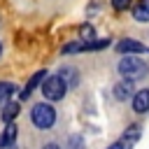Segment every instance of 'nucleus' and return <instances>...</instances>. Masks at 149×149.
Returning <instances> with one entry per match:
<instances>
[{"mask_svg":"<svg viewBox=\"0 0 149 149\" xmlns=\"http://www.w3.org/2000/svg\"><path fill=\"white\" fill-rule=\"evenodd\" d=\"M30 121H33L37 128H51L54 121H56V112H54L51 105L40 102V105H35V107L30 109Z\"/></svg>","mask_w":149,"mask_h":149,"instance_id":"f257e3e1","label":"nucleus"},{"mask_svg":"<svg viewBox=\"0 0 149 149\" xmlns=\"http://www.w3.org/2000/svg\"><path fill=\"white\" fill-rule=\"evenodd\" d=\"M65 88H68V81H65L61 74H51V77H47L44 84H42V93H44L47 100H61V98L65 95Z\"/></svg>","mask_w":149,"mask_h":149,"instance_id":"f03ea898","label":"nucleus"},{"mask_svg":"<svg viewBox=\"0 0 149 149\" xmlns=\"http://www.w3.org/2000/svg\"><path fill=\"white\" fill-rule=\"evenodd\" d=\"M119 72L126 77V79H135V77H142L147 72V65L137 58V56H123L121 63H119Z\"/></svg>","mask_w":149,"mask_h":149,"instance_id":"7ed1b4c3","label":"nucleus"},{"mask_svg":"<svg viewBox=\"0 0 149 149\" xmlns=\"http://www.w3.org/2000/svg\"><path fill=\"white\" fill-rule=\"evenodd\" d=\"M133 109L135 112H149V88H142V91H137L135 93V98H133Z\"/></svg>","mask_w":149,"mask_h":149,"instance_id":"20e7f679","label":"nucleus"},{"mask_svg":"<svg viewBox=\"0 0 149 149\" xmlns=\"http://www.w3.org/2000/svg\"><path fill=\"white\" fill-rule=\"evenodd\" d=\"M44 74H47L44 70H40V72H35V74L30 77V81L26 84V88H23V93H21V98H28V95H30V93H33V91H35V88H37V86H40V84L44 81Z\"/></svg>","mask_w":149,"mask_h":149,"instance_id":"39448f33","label":"nucleus"},{"mask_svg":"<svg viewBox=\"0 0 149 149\" xmlns=\"http://www.w3.org/2000/svg\"><path fill=\"white\" fill-rule=\"evenodd\" d=\"M14 140H16V126H14L12 121H7V128H5L2 135H0V147H12Z\"/></svg>","mask_w":149,"mask_h":149,"instance_id":"423d86ee","label":"nucleus"},{"mask_svg":"<svg viewBox=\"0 0 149 149\" xmlns=\"http://www.w3.org/2000/svg\"><path fill=\"white\" fill-rule=\"evenodd\" d=\"M133 16L137 19V21H149V0H137L135 2V7H133Z\"/></svg>","mask_w":149,"mask_h":149,"instance_id":"0eeeda50","label":"nucleus"},{"mask_svg":"<svg viewBox=\"0 0 149 149\" xmlns=\"http://www.w3.org/2000/svg\"><path fill=\"white\" fill-rule=\"evenodd\" d=\"M116 51H121V54H140V51H144V47H142L140 42L123 40V42H119V44H116Z\"/></svg>","mask_w":149,"mask_h":149,"instance_id":"6e6552de","label":"nucleus"},{"mask_svg":"<svg viewBox=\"0 0 149 149\" xmlns=\"http://www.w3.org/2000/svg\"><path fill=\"white\" fill-rule=\"evenodd\" d=\"M16 114H19V102H7L5 105V112H2V119L5 121H14Z\"/></svg>","mask_w":149,"mask_h":149,"instance_id":"1a4fd4ad","label":"nucleus"},{"mask_svg":"<svg viewBox=\"0 0 149 149\" xmlns=\"http://www.w3.org/2000/svg\"><path fill=\"white\" fill-rule=\"evenodd\" d=\"M12 93H14V86L9 81H0V105H5Z\"/></svg>","mask_w":149,"mask_h":149,"instance_id":"9d476101","label":"nucleus"},{"mask_svg":"<svg viewBox=\"0 0 149 149\" xmlns=\"http://www.w3.org/2000/svg\"><path fill=\"white\" fill-rule=\"evenodd\" d=\"M79 35H81V40H84V42H93V37H95V30H93V26L84 23V26L79 28Z\"/></svg>","mask_w":149,"mask_h":149,"instance_id":"9b49d317","label":"nucleus"},{"mask_svg":"<svg viewBox=\"0 0 149 149\" xmlns=\"http://www.w3.org/2000/svg\"><path fill=\"white\" fill-rule=\"evenodd\" d=\"M114 93H116V98L123 100L128 93H133V84H130V81H123V84H119V86L114 88Z\"/></svg>","mask_w":149,"mask_h":149,"instance_id":"f8f14e48","label":"nucleus"},{"mask_svg":"<svg viewBox=\"0 0 149 149\" xmlns=\"http://www.w3.org/2000/svg\"><path fill=\"white\" fill-rule=\"evenodd\" d=\"M61 77H63L68 84H72V86L77 84V70H72V68H63V70H61Z\"/></svg>","mask_w":149,"mask_h":149,"instance_id":"ddd939ff","label":"nucleus"},{"mask_svg":"<svg viewBox=\"0 0 149 149\" xmlns=\"http://www.w3.org/2000/svg\"><path fill=\"white\" fill-rule=\"evenodd\" d=\"M81 49H88V44H84V42H72V44H68L63 51H65V54H72V51H81Z\"/></svg>","mask_w":149,"mask_h":149,"instance_id":"4468645a","label":"nucleus"},{"mask_svg":"<svg viewBox=\"0 0 149 149\" xmlns=\"http://www.w3.org/2000/svg\"><path fill=\"white\" fill-rule=\"evenodd\" d=\"M137 137H140V126H130V128H128V133H126V137H123V140H130V142H135V140H137Z\"/></svg>","mask_w":149,"mask_h":149,"instance_id":"2eb2a0df","label":"nucleus"},{"mask_svg":"<svg viewBox=\"0 0 149 149\" xmlns=\"http://www.w3.org/2000/svg\"><path fill=\"white\" fill-rule=\"evenodd\" d=\"M112 7L121 12V9H126V7H130V0H112Z\"/></svg>","mask_w":149,"mask_h":149,"instance_id":"dca6fc26","label":"nucleus"},{"mask_svg":"<svg viewBox=\"0 0 149 149\" xmlns=\"http://www.w3.org/2000/svg\"><path fill=\"white\" fill-rule=\"evenodd\" d=\"M107 149H128V140H121V142H116V144H112Z\"/></svg>","mask_w":149,"mask_h":149,"instance_id":"f3484780","label":"nucleus"},{"mask_svg":"<svg viewBox=\"0 0 149 149\" xmlns=\"http://www.w3.org/2000/svg\"><path fill=\"white\" fill-rule=\"evenodd\" d=\"M42 149H58V144H44Z\"/></svg>","mask_w":149,"mask_h":149,"instance_id":"a211bd4d","label":"nucleus"},{"mask_svg":"<svg viewBox=\"0 0 149 149\" xmlns=\"http://www.w3.org/2000/svg\"><path fill=\"white\" fill-rule=\"evenodd\" d=\"M0 54H2V47H0Z\"/></svg>","mask_w":149,"mask_h":149,"instance_id":"6ab92c4d","label":"nucleus"}]
</instances>
